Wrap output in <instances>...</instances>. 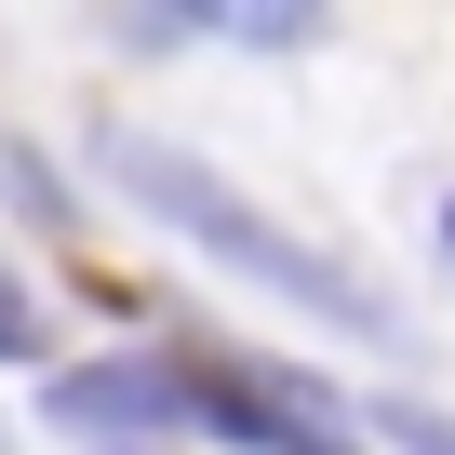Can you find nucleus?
Here are the masks:
<instances>
[{
	"label": "nucleus",
	"instance_id": "4",
	"mask_svg": "<svg viewBox=\"0 0 455 455\" xmlns=\"http://www.w3.org/2000/svg\"><path fill=\"white\" fill-rule=\"evenodd\" d=\"M0 362H41V308H28L14 268H0Z\"/></svg>",
	"mask_w": 455,
	"mask_h": 455
},
{
	"label": "nucleus",
	"instance_id": "3",
	"mask_svg": "<svg viewBox=\"0 0 455 455\" xmlns=\"http://www.w3.org/2000/svg\"><path fill=\"white\" fill-rule=\"evenodd\" d=\"M375 428H388L402 455H455V415H428V402H375Z\"/></svg>",
	"mask_w": 455,
	"mask_h": 455
},
{
	"label": "nucleus",
	"instance_id": "1",
	"mask_svg": "<svg viewBox=\"0 0 455 455\" xmlns=\"http://www.w3.org/2000/svg\"><path fill=\"white\" fill-rule=\"evenodd\" d=\"M108 174L174 228V242H201L214 268H242V282H268L282 308H308V322H335V335H388V308L335 268V255H308V242H282V228L228 188L214 161H188V148H161V134H108Z\"/></svg>",
	"mask_w": 455,
	"mask_h": 455
},
{
	"label": "nucleus",
	"instance_id": "5",
	"mask_svg": "<svg viewBox=\"0 0 455 455\" xmlns=\"http://www.w3.org/2000/svg\"><path fill=\"white\" fill-rule=\"evenodd\" d=\"M442 255H455V214H442Z\"/></svg>",
	"mask_w": 455,
	"mask_h": 455
},
{
	"label": "nucleus",
	"instance_id": "2",
	"mask_svg": "<svg viewBox=\"0 0 455 455\" xmlns=\"http://www.w3.org/2000/svg\"><path fill=\"white\" fill-rule=\"evenodd\" d=\"M54 428H201L188 362H81L54 375Z\"/></svg>",
	"mask_w": 455,
	"mask_h": 455
}]
</instances>
